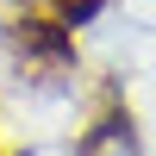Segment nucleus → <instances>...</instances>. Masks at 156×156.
<instances>
[{
    "instance_id": "obj_1",
    "label": "nucleus",
    "mask_w": 156,
    "mask_h": 156,
    "mask_svg": "<svg viewBox=\"0 0 156 156\" xmlns=\"http://www.w3.org/2000/svg\"><path fill=\"white\" fill-rule=\"evenodd\" d=\"M12 50H19L25 62H44V69H62V62L75 56L69 50V25L62 19H37V12H25V19L12 25Z\"/></svg>"
},
{
    "instance_id": "obj_2",
    "label": "nucleus",
    "mask_w": 156,
    "mask_h": 156,
    "mask_svg": "<svg viewBox=\"0 0 156 156\" xmlns=\"http://www.w3.org/2000/svg\"><path fill=\"white\" fill-rule=\"evenodd\" d=\"M50 6H56V19H62V25H87L106 0H50Z\"/></svg>"
}]
</instances>
